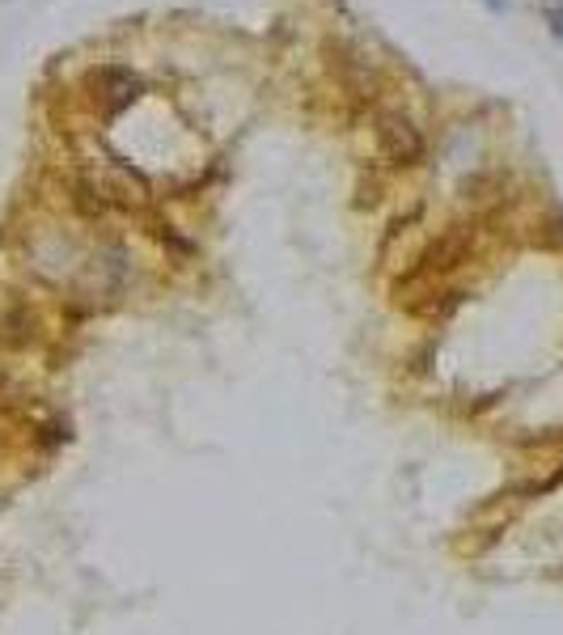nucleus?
Wrapping results in <instances>:
<instances>
[{
  "mask_svg": "<svg viewBox=\"0 0 563 635\" xmlns=\"http://www.w3.org/2000/svg\"><path fill=\"white\" fill-rule=\"evenodd\" d=\"M377 149L390 166H411L424 157V136L420 127L399 111H382L377 115Z\"/></svg>",
  "mask_w": 563,
  "mask_h": 635,
  "instance_id": "obj_1",
  "label": "nucleus"
},
{
  "mask_svg": "<svg viewBox=\"0 0 563 635\" xmlns=\"http://www.w3.org/2000/svg\"><path fill=\"white\" fill-rule=\"evenodd\" d=\"M89 89H94V97L106 102L110 111H119V106H127L132 97H140V81L127 69H115V64L89 72Z\"/></svg>",
  "mask_w": 563,
  "mask_h": 635,
  "instance_id": "obj_2",
  "label": "nucleus"
},
{
  "mask_svg": "<svg viewBox=\"0 0 563 635\" xmlns=\"http://www.w3.org/2000/svg\"><path fill=\"white\" fill-rule=\"evenodd\" d=\"M335 69H339L344 85L356 97H377V81H373V72H369V64H365V60L347 56L344 47H335Z\"/></svg>",
  "mask_w": 563,
  "mask_h": 635,
  "instance_id": "obj_3",
  "label": "nucleus"
},
{
  "mask_svg": "<svg viewBox=\"0 0 563 635\" xmlns=\"http://www.w3.org/2000/svg\"><path fill=\"white\" fill-rule=\"evenodd\" d=\"M550 26H555V34H559V39H563V9H550Z\"/></svg>",
  "mask_w": 563,
  "mask_h": 635,
  "instance_id": "obj_4",
  "label": "nucleus"
},
{
  "mask_svg": "<svg viewBox=\"0 0 563 635\" xmlns=\"http://www.w3.org/2000/svg\"><path fill=\"white\" fill-rule=\"evenodd\" d=\"M483 5H492V9H509V0H483Z\"/></svg>",
  "mask_w": 563,
  "mask_h": 635,
  "instance_id": "obj_5",
  "label": "nucleus"
}]
</instances>
